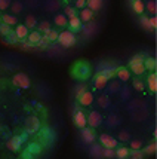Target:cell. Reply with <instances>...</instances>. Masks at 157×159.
<instances>
[{"mask_svg": "<svg viewBox=\"0 0 157 159\" xmlns=\"http://www.w3.org/2000/svg\"><path fill=\"white\" fill-rule=\"evenodd\" d=\"M90 75H92V67H90V64L86 61L77 62L76 67L73 69V76H74L76 79L85 80V79H88Z\"/></svg>", "mask_w": 157, "mask_h": 159, "instance_id": "6da1fadb", "label": "cell"}, {"mask_svg": "<svg viewBox=\"0 0 157 159\" xmlns=\"http://www.w3.org/2000/svg\"><path fill=\"white\" fill-rule=\"evenodd\" d=\"M117 64H114V62H110V61H102L98 64V67H96V71L99 73V75H102V76H105L107 79H110V77H113L114 75H116L117 71Z\"/></svg>", "mask_w": 157, "mask_h": 159, "instance_id": "7a4b0ae2", "label": "cell"}, {"mask_svg": "<svg viewBox=\"0 0 157 159\" xmlns=\"http://www.w3.org/2000/svg\"><path fill=\"white\" fill-rule=\"evenodd\" d=\"M58 43L64 48H71L76 45V34L70 30H64L62 33H58Z\"/></svg>", "mask_w": 157, "mask_h": 159, "instance_id": "3957f363", "label": "cell"}, {"mask_svg": "<svg viewBox=\"0 0 157 159\" xmlns=\"http://www.w3.org/2000/svg\"><path fill=\"white\" fill-rule=\"evenodd\" d=\"M12 83L16 88H22V89H27L31 86V80L25 73H15L12 77Z\"/></svg>", "mask_w": 157, "mask_h": 159, "instance_id": "277c9868", "label": "cell"}, {"mask_svg": "<svg viewBox=\"0 0 157 159\" xmlns=\"http://www.w3.org/2000/svg\"><path fill=\"white\" fill-rule=\"evenodd\" d=\"M40 129H41V124L40 119L37 116H30L25 120V131H27V134H34V132H39Z\"/></svg>", "mask_w": 157, "mask_h": 159, "instance_id": "5b68a950", "label": "cell"}, {"mask_svg": "<svg viewBox=\"0 0 157 159\" xmlns=\"http://www.w3.org/2000/svg\"><path fill=\"white\" fill-rule=\"evenodd\" d=\"M102 120H104L102 115H101L99 111H96V110L90 111V113H89V116H86V122H88V125L90 126V128H96V126H99V125L102 124Z\"/></svg>", "mask_w": 157, "mask_h": 159, "instance_id": "8992f818", "label": "cell"}, {"mask_svg": "<svg viewBox=\"0 0 157 159\" xmlns=\"http://www.w3.org/2000/svg\"><path fill=\"white\" fill-rule=\"evenodd\" d=\"M22 143H24V140H22L21 135H14V137L6 143V147L9 149V150H12V152H20L21 144H22Z\"/></svg>", "mask_w": 157, "mask_h": 159, "instance_id": "52a82bcc", "label": "cell"}, {"mask_svg": "<svg viewBox=\"0 0 157 159\" xmlns=\"http://www.w3.org/2000/svg\"><path fill=\"white\" fill-rule=\"evenodd\" d=\"M99 141L102 147H110V149H116L117 147V140L114 137H111L108 134H101L99 135Z\"/></svg>", "mask_w": 157, "mask_h": 159, "instance_id": "ba28073f", "label": "cell"}, {"mask_svg": "<svg viewBox=\"0 0 157 159\" xmlns=\"http://www.w3.org/2000/svg\"><path fill=\"white\" fill-rule=\"evenodd\" d=\"M73 120H74V125L77 126V128H85L86 125H88V122H86V115H85V111L83 110H77L74 113V118H73Z\"/></svg>", "mask_w": 157, "mask_h": 159, "instance_id": "9c48e42d", "label": "cell"}, {"mask_svg": "<svg viewBox=\"0 0 157 159\" xmlns=\"http://www.w3.org/2000/svg\"><path fill=\"white\" fill-rule=\"evenodd\" d=\"M82 139L86 144H92L95 141V132H94V128H82Z\"/></svg>", "mask_w": 157, "mask_h": 159, "instance_id": "30bf717a", "label": "cell"}, {"mask_svg": "<svg viewBox=\"0 0 157 159\" xmlns=\"http://www.w3.org/2000/svg\"><path fill=\"white\" fill-rule=\"evenodd\" d=\"M96 30H98V24L92 21V22H89V24H86V25H83L80 31L83 33L85 37H92V36L96 33Z\"/></svg>", "mask_w": 157, "mask_h": 159, "instance_id": "8fae6325", "label": "cell"}, {"mask_svg": "<svg viewBox=\"0 0 157 159\" xmlns=\"http://www.w3.org/2000/svg\"><path fill=\"white\" fill-rule=\"evenodd\" d=\"M79 100V103H80V106H85V107H88V106H90V104L94 103V100H95V97H94V94L92 92H89V91H85L80 97L77 98Z\"/></svg>", "mask_w": 157, "mask_h": 159, "instance_id": "7c38bea8", "label": "cell"}, {"mask_svg": "<svg viewBox=\"0 0 157 159\" xmlns=\"http://www.w3.org/2000/svg\"><path fill=\"white\" fill-rule=\"evenodd\" d=\"M15 36L18 37V40H25L27 39L28 33H30V30H28V27L25 25V24H21V25H16V28H15Z\"/></svg>", "mask_w": 157, "mask_h": 159, "instance_id": "4fadbf2b", "label": "cell"}, {"mask_svg": "<svg viewBox=\"0 0 157 159\" xmlns=\"http://www.w3.org/2000/svg\"><path fill=\"white\" fill-rule=\"evenodd\" d=\"M41 140L46 143V146H50L55 140V132L49 128H43L41 129Z\"/></svg>", "mask_w": 157, "mask_h": 159, "instance_id": "5bb4252c", "label": "cell"}, {"mask_svg": "<svg viewBox=\"0 0 157 159\" xmlns=\"http://www.w3.org/2000/svg\"><path fill=\"white\" fill-rule=\"evenodd\" d=\"M102 150H104V147L101 144H94V143H92L90 150H89V155H90L92 159H101L102 158Z\"/></svg>", "mask_w": 157, "mask_h": 159, "instance_id": "9a60e30c", "label": "cell"}, {"mask_svg": "<svg viewBox=\"0 0 157 159\" xmlns=\"http://www.w3.org/2000/svg\"><path fill=\"white\" fill-rule=\"evenodd\" d=\"M68 27H70V31H80L82 30V21H80V18L79 16H74V18H71V20H68Z\"/></svg>", "mask_w": 157, "mask_h": 159, "instance_id": "2e32d148", "label": "cell"}, {"mask_svg": "<svg viewBox=\"0 0 157 159\" xmlns=\"http://www.w3.org/2000/svg\"><path fill=\"white\" fill-rule=\"evenodd\" d=\"M80 21L82 22H90V21L94 20V12L89 9V7H83L82 11H80Z\"/></svg>", "mask_w": 157, "mask_h": 159, "instance_id": "e0dca14e", "label": "cell"}, {"mask_svg": "<svg viewBox=\"0 0 157 159\" xmlns=\"http://www.w3.org/2000/svg\"><path fill=\"white\" fill-rule=\"evenodd\" d=\"M86 5L92 12H98V11L102 9L104 0H86Z\"/></svg>", "mask_w": 157, "mask_h": 159, "instance_id": "ac0fdd59", "label": "cell"}, {"mask_svg": "<svg viewBox=\"0 0 157 159\" xmlns=\"http://www.w3.org/2000/svg\"><path fill=\"white\" fill-rule=\"evenodd\" d=\"M54 21H55V25L56 27H67L68 25V18L64 14H56Z\"/></svg>", "mask_w": 157, "mask_h": 159, "instance_id": "d6986e66", "label": "cell"}, {"mask_svg": "<svg viewBox=\"0 0 157 159\" xmlns=\"http://www.w3.org/2000/svg\"><path fill=\"white\" fill-rule=\"evenodd\" d=\"M107 83H108V79L105 76H102V75H99V73H96L95 76V86L98 88V89H102V88H105L107 86Z\"/></svg>", "mask_w": 157, "mask_h": 159, "instance_id": "ffe728a7", "label": "cell"}, {"mask_svg": "<svg viewBox=\"0 0 157 159\" xmlns=\"http://www.w3.org/2000/svg\"><path fill=\"white\" fill-rule=\"evenodd\" d=\"M116 75L119 76V79L122 80V82H128L130 79V71L128 69H124V67H120V69H117Z\"/></svg>", "mask_w": 157, "mask_h": 159, "instance_id": "44dd1931", "label": "cell"}, {"mask_svg": "<svg viewBox=\"0 0 157 159\" xmlns=\"http://www.w3.org/2000/svg\"><path fill=\"white\" fill-rule=\"evenodd\" d=\"M132 9H133L135 14L141 15L145 11V5H144L142 0H132Z\"/></svg>", "mask_w": 157, "mask_h": 159, "instance_id": "7402d4cb", "label": "cell"}, {"mask_svg": "<svg viewBox=\"0 0 157 159\" xmlns=\"http://www.w3.org/2000/svg\"><path fill=\"white\" fill-rule=\"evenodd\" d=\"M147 83H148V88H150L151 92H157V75L156 73H151L150 76H148Z\"/></svg>", "mask_w": 157, "mask_h": 159, "instance_id": "603a6c76", "label": "cell"}, {"mask_svg": "<svg viewBox=\"0 0 157 159\" xmlns=\"http://www.w3.org/2000/svg\"><path fill=\"white\" fill-rule=\"evenodd\" d=\"M129 149L128 147H123V146H120V147H116V158L117 159H126L129 158Z\"/></svg>", "mask_w": 157, "mask_h": 159, "instance_id": "cb8c5ba5", "label": "cell"}, {"mask_svg": "<svg viewBox=\"0 0 157 159\" xmlns=\"http://www.w3.org/2000/svg\"><path fill=\"white\" fill-rule=\"evenodd\" d=\"M40 37H41V33L40 31H37V30H34V31H31V33H28L27 36V40L31 43V45H34L36 46V43L40 40Z\"/></svg>", "mask_w": 157, "mask_h": 159, "instance_id": "d4e9b609", "label": "cell"}, {"mask_svg": "<svg viewBox=\"0 0 157 159\" xmlns=\"http://www.w3.org/2000/svg\"><path fill=\"white\" fill-rule=\"evenodd\" d=\"M2 21L5 22V24H7V25H15L16 22H18V18L15 16V15H9V14H3L2 16Z\"/></svg>", "mask_w": 157, "mask_h": 159, "instance_id": "484cf974", "label": "cell"}, {"mask_svg": "<svg viewBox=\"0 0 157 159\" xmlns=\"http://www.w3.org/2000/svg\"><path fill=\"white\" fill-rule=\"evenodd\" d=\"M129 69L132 70V73H135L138 76L144 75L145 71V67H144V62H138V64H133V66H129Z\"/></svg>", "mask_w": 157, "mask_h": 159, "instance_id": "4316f807", "label": "cell"}, {"mask_svg": "<svg viewBox=\"0 0 157 159\" xmlns=\"http://www.w3.org/2000/svg\"><path fill=\"white\" fill-rule=\"evenodd\" d=\"M157 66L156 62V58H151V57H148V58H145L144 60V67H145V70H154Z\"/></svg>", "mask_w": 157, "mask_h": 159, "instance_id": "83f0119b", "label": "cell"}, {"mask_svg": "<svg viewBox=\"0 0 157 159\" xmlns=\"http://www.w3.org/2000/svg\"><path fill=\"white\" fill-rule=\"evenodd\" d=\"M27 152H30L33 156H34V155H39V153L41 152V147H40V144H37V143H30Z\"/></svg>", "mask_w": 157, "mask_h": 159, "instance_id": "f1b7e54d", "label": "cell"}, {"mask_svg": "<svg viewBox=\"0 0 157 159\" xmlns=\"http://www.w3.org/2000/svg\"><path fill=\"white\" fill-rule=\"evenodd\" d=\"M102 158H105V159H113V158H116V149L104 147V150H102Z\"/></svg>", "mask_w": 157, "mask_h": 159, "instance_id": "f546056e", "label": "cell"}, {"mask_svg": "<svg viewBox=\"0 0 157 159\" xmlns=\"http://www.w3.org/2000/svg\"><path fill=\"white\" fill-rule=\"evenodd\" d=\"M18 37L15 36V33L14 31H11L7 36H5V43H9V45H16L18 43Z\"/></svg>", "mask_w": 157, "mask_h": 159, "instance_id": "4dcf8cb0", "label": "cell"}, {"mask_svg": "<svg viewBox=\"0 0 157 159\" xmlns=\"http://www.w3.org/2000/svg\"><path fill=\"white\" fill-rule=\"evenodd\" d=\"M64 15L68 18V20H71V18H74V16H77V12H76L74 7L71 6H65V9H64Z\"/></svg>", "mask_w": 157, "mask_h": 159, "instance_id": "1f68e13d", "label": "cell"}, {"mask_svg": "<svg viewBox=\"0 0 157 159\" xmlns=\"http://www.w3.org/2000/svg\"><path fill=\"white\" fill-rule=\"evenodd\" d=\"M25 25H27L28 28L37 27V21H36V18L33 15H27V18H25Z\"/></svg>", "mask_w": 157, "mask_h": 159, "instance_id": "d6a6232c", "label": "cell"}, {"mask_svg": "<svg viewBox=\"0 0 157 159\" xmlns=\"http://www.w3.org/2000/svg\"><path fill=\"white\" fill-rule=\"evenodd\" d=\"M144 155H145V153L142 152V149H141V150H130L129 159H144Z\"/></svg>", "mask_w": 157, "mask_h": 159, "instance_id": "836d02e7", "label": "cell"}, {"mask_svg": "<svg viewBox=\"0 0 157 159\" xmlns=\"http://www.w3.org/2000/svg\"><path fill=\"white\" fill-rule=\"evenodd\" d=\"M141 25H142V28H145V30H148V31H151L153 28H151L150 25V18L148 16H145V15H141Z\"/></svg>", "mask_w": 157, "mask_h": 159, "instance_id": "e575fe53", "label": "cell"}, {"mask_svg": "<svg viewBox=\"0 0 157 159\" xmlns=\"http://www.w3.org/2000/svg\"><path fill=\"white\" fill-rule=\"evenodd\" d=\"M145 9L150 12V14H156L157 11V3L156 0H150V2H147V5H145Z\"/></svg>", "mask_w": 157, "mask_h": 159, "instance_id": "d590c367", "label": "cell"}, {"mask_svg": "<svg viewBox=\"0 0 157 159\" xmlns=\"http://www.w3.org/2000/svg\"><path fill=\"white\" fill-rule=\"evenodd\" d=\"M156 150H157V144H156V141H153V143H150V144L145 147L144 153H145V155H154Z\"/></svg>", "mask_w": 157, "mask_h": 159, "instance_id": "8d00e7d4", "label": "cell"}, {"mask_svg": "<svg viewBox=\"0 0 157 159\" xmlns=\"http://www.w3.org/2000/svg\"><path fill=\"white\" fill-rule=\"evenodd\" d=\"M11 31H12L11 25H7V24H5V22H0V34H2V36H7Z\"/></svg>", "mask_w": 157, "mask_h": 159, "instance_id": "74e56055", "label": "cell"}, {"mask_svg": "<svg viewBox=\"0 0 157 159\" xmlns=\"http://www.w3.org/2000/svg\"><path fill=\"white\" fill-rule=\"evenodd\" d=\"M11 9H12L14 14H20L21 11H22V3L21 2H12L11 3Z\"/></svg>", "mask_w": 157, "mask_h": 159, "instance_id": "f35d334b", "label": "cell"}, {"mask_svg": "<svg viewBox=\"0 0 157 159\" xmlns=\"http://www.w3.org/2000/svg\"><path fill=\"white\" fill-rule=\"evenodd\" d=\"M37 27H39V30H37V31H43V33L46 34L49 30H50V24H49L48 21H43V22H40Z\"/></svg>", "mask_w": 157, "mask_h": 159, "instance_id": "ab89813d", "label": "cell"}, {"mask_svg": "<svg viewBox=\"0 0 157 159\" xmlns=\"http://www.w3.org/2000/svg\"><path fill=\"white\" fill-rule=\"evenodd\" d=\"M130 149L132 150H141L142 149V141L141 140H132L130 141Z\"/></svg>", "mask_w": 157, "mask_h": 159, "instance_id": "60d3db41", "label": "cell"}, {"mask_svg": "<svg viewBox=\"0 0 157 159\" xmlns=\"http://www.w3.org/2000/svg\"><path fill=\"white\" fill-rule=\"evenodd\" d=\"M86 91V85H77L74 89V94H76V98H79L80 95H82L83 92Z\"/></svg>", "mask_w": 157, "mask_h": 159, "instance_id": "b9f144b4", "label": "cell"}, {"mask_svg": "<svg viewBox=\"0 0 157 159\" xmlns=\"http://www.w3.org/2000/svg\"><path fill=\"white\" fill-rule=\"evenodd\" d=\"M138 62H144V57L142 55H135L130 58L129 66H133V64H138Z\"/></svg>", "mask_w": 157, "mask_h": 159, "instance_id": "7bdbcfd3", "label": "cell"}, {"mask_svg": "<svg viewBox=\"0 0 157 159\" xmlns=\"http://www.w3.org/2000/svg\"><path fill=\"white\" fill-rule=\"evenodd\" d=\"M46 36L49 37V40H50V42H55L56 39H58V33H56V30H52V28H50L48 33H46Z\"/></svg>", "mask_w": 157, "mask_h": 159, "instance_id": "ee69618b", "label": "cell"}, {"mask_svg": "<svg viewBox=\"0 0 157 159\" xmlns=\"http://www.w3.org/2000/svg\"><path fill=\"white\" fill-rule=\"evenodd\" d=\"M108 97H98V104H99V106H101V107H104V109H105V107H107V106H108Z\"/></svg>", "mask_w": 157, "mask_h": 159, "instance_id": "f6af8a7d", "label": "cell"}, {"mask_svg": "<svg viewBox=\"0 0 157 159\" xmlns=\"http://www.w3.org/2000/svg\"><path fill=\"white\" fill-rule=\"evenodd\" d=\"M119 122H120V120H119V118H117V116H114V115H111V116L108 118V125H110V126H116V125H119Z\"/></svg>", "mask_w": 157, "mask_h": 159, "instance_id": "bcb514c9", "label": "cell"}, {"mask_svg": "<svg viewBox=\"0 0 157 159\" xmlns=\"http://www.w3.org/2000/svg\"><path fill=\"white\" fill-rule=\"evenodd\" d=\"M11 0H0V11H6L7 7L11 6Z\"/></svg>", "mask_w": 157, "mask_h": 159, "instance_id": "7dc6e473", "label": "cell"}, {"mask_svg": "<svg viewBox=\"0 0 157 159\" xmlns=\"http://www.w3.org/2000/svg\"><path fill=\"white\" fill-rule=\"evenodd\" d=\"M21 43H22V49H25V51H31V49L34 48V45H31L27 39L25 40H21Z\"/></svg>", "mask_w": 157, "mask_h": 159, "instance_id": "c3c4849f", "label": "cell"}, {"mask_svg": "<svg viewBox=\"0 0 157 159\" xmlns=\"http://www.w3.org/2000/svg\"><path fill=\"white\" fill-rule=\"evenodd\" d=\"M130 139V134L128 131H122L119 134V140H122V141H128Z\"/></svg>", "mask_w": 157, "mask_h": 159, "instance_id": "681fc988", "label": "cell"}, {"mask_svg": "<svg viewBox=\"0 0 157 159\" xmlns=\"http://www.w3.org/2000/svg\"><path fill=\"white\" fill-rule=\"evenodd\" d=\"M133 86H135V89H138V91L144 89V83L141 82V80H135V82H133Z\"/></svg>", "mask_w": 157, "mask_h": 159, "instance_id": "f907efd6", "label": "cell"}, {"mask_svg": "<svg viewBox=\"0 0 157 159\" xmlns=\"http://www.w3.org/2000/svg\"><path fill=\"white\" fill-rule=\"evenodd\" d=\"M85 6H86V0H76V7L83 9Z\"/></svg>", "mask_w": 157, "mask_h": 159, "instance_id": "816d5d0a", "label": "cell"}, {"mask_svg": "<svg viewBox=\"0 0 157 159\" xmlns=\"http://www.w3.org/2000/svg\"><path fill=\"white\" fill-rule=\"evenodd\" d=\"M150 25L153 30H156V27H157V18L156 16H151L150 18Z\"/></svg>", "mask_w": 157, "mask_h": 159, "instance_id": "f5cc1de1", "label": "cell"}, {"mask_svg": "<svg viewBox=\"0 0 157 159\" xmlns=\"http://www.w3.org/2000/svg\"><path fill=\"white\" fill-rule=\"evenodd\" d=\"M119 89H120V85H119V83H113V86L110 88V91H111V92H114V91H119Z\"/></svg>", "mask_w": 157, "mask_h": 159, "instance_id": "db71d44e", "label": "cell"}, {"mask_svg": "<svg viewBox=\"0 0 157 159\" xmlns=\"http://www.w3.org/2000/svg\"><path fill=\"white\" fill-rule=\"evenodd\" d=\"M49 9H50V11H52V9H55V7H56V9H58V3H56V5H55V3H49Z\"/></svg>", "mask_w": 157, "mask_h": 159, "instance_id": "11a10c76", "label": "cell"}, {"mask_svg": "<svg viewBox=\"0 0 157 159\" xmlns=\"http://www.w3.org/2000/svg\"><path fill=\"white\" fill-rule=\"evenodd\" d=\"M0 20H2V18H0Z\"/></svg>", "mask_w": 157, "mask_h": 159, "instance_id": "9f6ffc18", "label": "cell"}]
</instances>
